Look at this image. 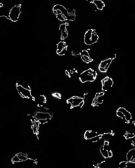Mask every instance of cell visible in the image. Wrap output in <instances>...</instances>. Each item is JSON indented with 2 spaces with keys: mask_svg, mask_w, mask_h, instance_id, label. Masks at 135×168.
Here are the masks:
<instances>
[{
  "mask_svg": "<svg viewBox=\"0 0 135 168\" xmlns=\"http://www.w3.org/2000/svg\"><path fill=\"white\" fill-rule=\"evenodd\" d=\"M114 59V57L108 58L107 59L102 61L99 64V70L100 72H102V73H105L107 72L109 68L111 66L112 60Z\"/></svg>",
  "mask_w": 135,
  "mask_h": 168,
  "instance_id": "cell-10",
  "label": "cell"
},
{
  "mask_svg": "<svg viewBox=\"0 0 135 168\" xmlns=\"http://www.w3.org/2000/svg\"><path fill=\"white\" fill-rule=\"evenodd\" d=\"M91 3L93 4L97 9L101 11L105 7V4L102 1V0H93L91 2Z\"/></svg>",
  "mask_w": 135,
  "mask_h": 168,
  "instance_id": "cell-20",
  "label": "cell"
},
{
  "mask_svg": "<svg viewBox=\"0 0 135 168\" xmlns=\"http://www.w3.org/2000/svg\"><path fill=\"white\" fill-rule=\"evenodd\" d=\"M77 71L75 69H71L70 70H66V74L67 76L69 77H71L73 75H75V74L77 73Z\"/></svg>",
  "mask_w": 135,
  "mask_h": 168,
  "instance_id": "cell-22",
  "label": "cell"
},
{
  "mask_svg": "<svg viewBox=\"0 0 135 168\" xmlns=\"http://www.w3.org/2000/svg\"><path fill=\"white\" fill-rule=\"evenodd\" d=\"M80 56L81 57V60L85 63H89L93 61V59L90 57L89 52L86 50H82L80 52Z\"/></svg>",
  "mask_w": 135,
  "mask_h": 168,
  "instance_id": "cell-15",
  "label": "cell"
},
{
  "mask_svg": "<svg viewBox=\"0 0 135 168\" xmlns=\"http://www.w3.org/2000/svg\"><path fill=\"white\" fill-rule=\"evenodd\" d=\"M132 144L134 147H135V136L132 138Z\"/></svg>",
  "mask_w": 135,
  "mask_h": 168,
  "instance_id": "cell-27",
  "label": "cell"
},
{
  "mask_svg": "<svg viewBox=\"0 0 135 168\" xmlns=\"http://www.w3.org/2000/svg\"><path fill=\"white\" fill-rule=\"evenodd\" d=\"M34 101L36 102L38 107H42L47 102V99L45 96L40 95L36 98H34Z\"/></svg>",
  "mask_w": 135,
  "mask_h": 168,
  "instance_id": "cell-17",
  "label": "cell"
},
{
  "mask_svg": "<svg viewBox=\"0 0 135 168\" xmlns=\"http://www.w3.org/2000/svg\"><path fill=\"white\" fill-rule=\"evenodd\" d=\"M68 50V45L66 42L62 41L58 43L57 45V53L59 55L62 56L66 54Z\"/></svg>",
  "mask_w": 135,
  "mask_h": 168,
  "instance_id": "cell-11",
  "label": "cell"
},
{
  "mask_svg": "<svg viewBox=\"0 0 135 168\" xmlns=\"http://www.w3.org/2000/svg\"><path fill=\"white\" fill-rule=\"evenodd\" d=\"M52 96L55 97V98H58V99H60L61 98V94L60 93H55L54 94H52Z\"/></svg>",
  "mask_w": 135,
  "mask_h": 168,
  "instance_id": "cell-26",
  "label": "cell"
},
{
  "mask_svg": "<svg viewBox=\"0 0 135 168\" xmlns=\"http://www.w3.org/2000/svg\"><path fill=\"white\" fill-rule=\"evenodd\" d=\"M12 162L13 164H15V163H17L21 162V161L20 160L18 156H17V155L15 154V156L12 158Z\"/></svg>",
  "mask_w": 135,
  "mask_h": 168,
  "instance_id": "cell-24",
  "label": "cell"
},
{
  "mask_svg": "<svg viewBox=\"0 0 135 168\" xmlns=\"http://www.w3.org/2000/svg\"><path fill=\"white\" fill-rule=\"evenodd\" d=\"M128 167V163L126 161H122L119 163V167L120 168H126Z\"/></svg>",
  "mask_w": 135,
  "mask_h": 168,
  "instance_id": "cell-25",
  "label": "cell"
},
{
  "mask_svg": "<svg viewBox=\"0 0 135 168\" xmlns=\"http://www.w3.org/2000/svg\"><path fill=\"white\" fill-rule=\"evenodd\" d=\"M84 99L80 96H75L67 100L68 104L71 108H77L81 107L84 104Z\"/></svg>",
  "mask_w": 135,
  "mask_h": 168,
  "instance_id": "cell-8",
  "label": "cell"
},
{
  "mask_svg": "<svg viewBox=\"0 0 135 168\" xmlns=\"http://www.w3.org/2000/svg\"><path fill=\"white\" fill-rule=\"evenodd\" d=\"M134 126H135V122H134Z\"/></svg>",
  "mask_w": 135,
  "mask_h": 168,
  "instance_id": "cell-28",
  "label": "cell"
},
{
  "mask_svg": "<svg viewBox=\"0 0 135 168\" xmlns=\"http://www.w3.org/2000/svg\"><path fill=\"white\" fill-rule=\"evenodd\" d=\"M135 136V132L132 131V132H127L126 134L125 135V137L127 139H132Z\"/></svg>",
  "mask_w": 135,
  "mask_h": 168,
  "instance_id": "cell-23",
  "label": "cell"
},
{
  "mask_svg": "<svg viewBox=\"0 0 135 168\" xmlns=\"http://www.w3.org/2000/svg\"><path fill=\"white\" fill-rule=\"evenodd\" d=\"M105 96V93L103 92H99L96 94L93 100V105H98L102 104L103 102V97Z\"/></svg>",
  "mask_w": 135,
  "mask_h": 168,
  "instance_id": "cell-14",
  "label": "cell"
},
{
  "mask_svg": "<svg viewBox=\"0 0 135 168\" xmlns=\"http://www.w3.org/2000/svg\"><path fill=\"white\" fill-rule=\"evenodd\" d=\"M16 89L18 92L19 94L22 98L25 99H31L34 101V97L32 96L31 91L30 89H27L26 87H23L20 84H16Z\"/></svg>",
  "mask_w": 135,
  "mask_h": 168,
  "instance_id": "cell-5",
  "label": "cell"
},
{
  "mask_svg": "<svg viewBox=\"0 0 135 168\" xmlns=\"http://www.w3.org/2000/svg\"><path fill=\"white\" fill-rule=\"evenodd\" d=\"M100 151L105 158H110L112 156V152L109 148V143L107 141H105L104 144L100 149Z\"/></svg>",
  "mask_w": 135,
  "mask_h": 168,
  "instance_id": "cell-9",
  "label": "cell"
},
{
  "mask_svg": "<svg viewBox=\"0 0 135 168\" xmlns=\"http://www.w3.org/2000/svg\"><path fill=\"white\" fill-rule=\"evenodd\" d=\"M102 89L103 91H107L112 87L114 84V81L110 77L106 76L101 81Z\"/></svg>",
  "mask_w": 135,
  "mask_h": 168,
  "instance_id": "cell-12",
  "label": "cell"
},
{
  "mask_svg": "<svg viewBox=\"0 0 135 168\" xmlns=\"http://www.w3.org/2000/svg\"><path fill=\"white\" fill-rule=\"evenodd\" d=\"M53 12L57 16L58 19L62 22L66 20L71 21L73 16L75 14V11L74 10L69 12L64 6L60 4L54 5L53 8Z\"/></svg>",
  "mask_w": 135,
  "mask_h": 168,
  "instance_id": "cell-1",
  "label": "cell"
},
{
  "mask_svg": "<svg viewBox=\"0 0 135 168\" xmlns=\"http://www.w3.org/2000/svg\"><path fill=\"white\" fill-rule=\"evenodd\" d=\"M126 157L128 162L135 163V148L130 150L127 154Z\"/></svg>",
  "mask_w": 135,
  "mask_h": 168,
  "instance_id": "cell-19",
  "label": "cell"
},
{
  "mask_svg": "<svg viewBox=\"0 0 135 168\" xmlns=\"http://www.w3.org/2000/svg\"><path fill=\"white\" fill-rule=\"evenodd\" d=\"M2 6V4H0V8H1V6Z\"/></svg>",
  "mask_w": 135,
  "mask_h": 168,
  "instance_id": "cell-29",
  "label": "cell"
},
{
  "mask_svg": "<svg viewBox=\"0 0 135 168\" xmlns=\"http://www.w3.org/2000/svg\"><path fill=\"white\" fill-rule=\"evenodd\" d=\"M97 76V73L96 71L90 68L81 73L79 76V80L82 83L93 82L96 79Z\"/></svg>",
  "mask_w": 135,
  "mask_h": 168,
  "instance_id": "cell-2",
  "label": "cell"
},
{
  "mask_svg": "<svg viewBox=\"0 0 135 168\" xmlns=\"http://www.w3.org/2000/svg\"><path fill=\"white\" fill-rule=\"evenodd\" d=\"M40 122L39 121L36 120L34 117L32 120V126H31V128L32 129L33 133L36 135H39V130L40 128Z\"/></svg>",
  "mask_w": 135,
  "mask_h": 168,
  "instance_id": "cell-16",
  "label": "cell"
},
{
  "mask_svg": "<svg viewBox=\"0 0 135 168\" xmlns=\"http://www.w3.org/2000/svg\"><path fill=\"white\" fill-rule=\"evenodd\" d=\"M21 13V5H16L10 10L9 14L10 20L12 22L18 21L19 18Z\"/></svg>",
  "mask_w": 135,
  "mask_h": 168,
  "instance_id": "cell-6",
  "label": "cell"
},
{
  "mask_svg": "<svg viewBox=\"0 0 135 168\" xmlns=\"http://www.w3.org/2000/svg\"><path fill=\"white\" fill-rule=\"evenodd\" d=\"M117 117L124 120L127 123H129L132 119L131 113L127 109L124 108H120L116 112Z\"/></svg>",
  "mask_w": 135,
  "mask_h": 168,
  "instance_id": "cell-7",
  "label": "cell"
},
{
  "mask_svg": "<svg viewBox=\"0 0 135 168\" xmlns=\"http://www.w3.org/2000/svg\"><path fill=\"white\" fill-rule=\"evenodd\" d=\"M98 135H99L98 133L96 131H93L91 130H89L85 132L84 133V138L87 140H93Z\"/></svg>",
  "mask_w": 135,
  "mask_h": 168,
  "instance_id": "cell-18",
  "label": "cell"
},
{
  "mask_svg": "<svg viewBox=\"0 0 135 168\" xmlns=\"http://www.w3.org/2000/svg\"><path fill=\"white\" fill-rule=\"evenodd\" d=\"M16 155H17V156H18V158L20 159V160L21 161V162L27 161V160L28 159L27 155L25 153L20 152V153H17Z\"/></svg>",
  "mask_w": 135,
  "mask_h": 168,
  "instance_id": "cell-21",
  "label": "cell"
},
{
  "mask_svg": "<svg viewBox=\"0 0 135 168\" xmlns=\"http://www.w3.org/2000/svg\"><path fill=\"white\" fill-rule=\"evenodd\" d=\"M69 24L68 23H64L63 24H61L59 27V30L61 32V39L64 40L66 39L69 35L68 31L67 29V27H68Z\"/></svg>",
  "mask_w": 135,
  "mask_h": 168,
  "instance_id": "cell-13",
  "label": "cell"
},
{
  "mask_svg": "<svg viewBox=\"0 0 135 168\" xmlns=\"http://www.w3.org/2000/svg\"><path fill=\"white\" fill-rule=\"evenodd\" d=\"M51 113L47 111H37L34 115V118L39 121L40 123L48 122L51 120Z\"/></svg>",
  "mask_w": 135,
  "mask_h": 168,
  "instance_id": "cell-4",
  "label": "cell"
},
{
  "mask_svg": "<svg viewBox=\"0 0 135 168\" xmlns=\"http://www.w3.org/2000/svg\"><path fill=\"white\" fill-rule=\"evenodd\" d=\"M99 40V36L96 30L91 29L87 30L84 35V42L88 45H93Z\"/></svg>",
  "mask_w": 135,
  "mask_h": 168,
  "instance_id": "cell-3",
  "label": "cell"
}]
</instances>
